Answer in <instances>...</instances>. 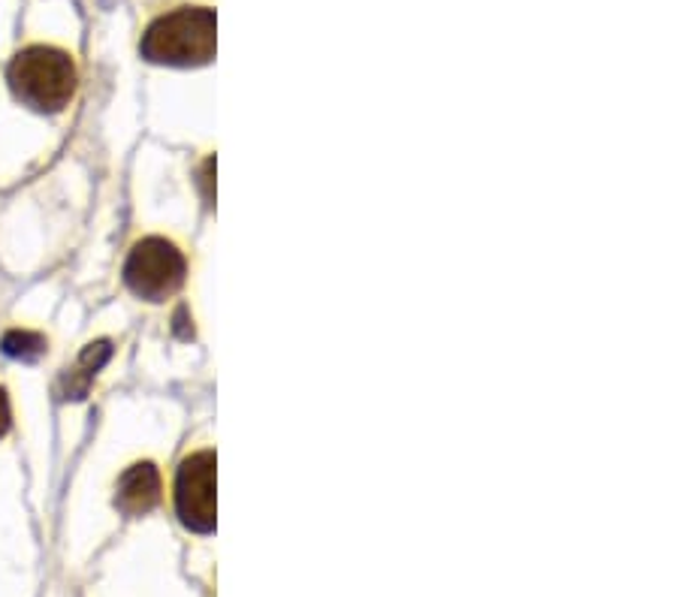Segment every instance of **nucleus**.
Wrapping results in <instances>:
<instances>
[{"instance_id": "1", "label": "nucleus", "mask_w": 679, "mask_h": 597, "mask_svg": "<svg viewBox=\"0 0 679 597\" xmlns=\"http://www.w3.org/2000/svg\"><path fill=\"white\" fill-rule=\"evenodd\" d=\"M214 13L209 7H178L157 15L142 34V58L166 67H200L214 58Z\"/></svg>"}, {"instance_id": "2", "label": "nucleus", "mask_w": 679, "mask_h": 597, "mask_svg": "<svg viewBox=\"0 0 679 597\" xmlns=\"http://www.w3.org/2000/svg\"><path fill=\"white\" fill-rule=\"evenodd\" d=\"M15 97L37 113H61L75 94V63L55 46H27L10 63Z\"/></svg>"}, {"instance_id": "6", "label": "nucleus", "mask_w": 679, "mask_h": 597, "mask_svg": "<svg viewBox=\"0 0 679 597\" xmlns=\"http://www.w3.org/2000/svg\"><path fill=\"white\" fill-rule=\"evenodd\" d=\"M109 353H113V348H109V341H94V344H89V348L82 350V356H79V362H75L73 368H70V374H67V381H70L67 398H82V396H85V389H89L91 377L101 372L103 365H106V360H109Z\"/></svg>"}, {"instance_id": "5", "label": "nucleus", "mask_w": 679, "mask_h": 597, "mask_svg": "<svg viewBox=\"0 0 679 597\" xmlns=\"http://www.w3.org/2000/svg\"><path fill=\"white\" fill-rule=\"evenodd\" d=\"M157 501H161V471H157L151 461H137V465H130V468L118 477V495H115V504H118V511H125L127 516L149 513Z\"/></svg>"}, {"instance_id": "4", "label": "nucleus", "mask_w": 679, "mask_h": 597, "mask_svg": "<svg viewBox=\"0 0 679 597\" xmlns=\"http://www.w3.org/2000/svg\"><path fill=\"white\" fill-rule=\"evenodd\" d=\"M176 511L190 531L209 535L214 528V453H190L176 473Z\"/></svg>"}, {"instance_id": "8", "label": "nucleus", "mask_w": 679, "mask_h": 597, "mask_svg": "<svg viewBox=\"0 0 679 597\" xmlns=\"http://www.w3.org/2000/svg\"><path fill=\"white\" fill-rule=\"evenodd\" d=\"M10 420H13V413H10V398H7V393L0 389V437L7 435V429H10Z\"/></svg>"}, {"instance_id": "7", "label": "nucleus", "mask_w": 679, "mask_h": 597, "mask_svg": "<svg viewBox=\"0 0 679 597\" xmlns=\"http://www.w3.org/2000/svg\"><path fill=\"white\" fill-rule=\"evenodd\" d=\"M0 348L13 360H37L39 353L46 350V338L39 332H31V329H10L0 341Z\"/></svg>"}, {"instance_id": "3", "label": "nucleus", "mask_w": 679, "mask_h": 597, "mask_svg": "<svg viewBox=\"0 0 679 597\" xmlns=\"http://www.w3.org/2000/svg\"><path fill=\"white\" fill-rule=\"evenodd\" d=\"M185 254L161 236L139 238L125 262V281L137 296L161 302L185 284Z\"/></svg>"}]
</instances>
